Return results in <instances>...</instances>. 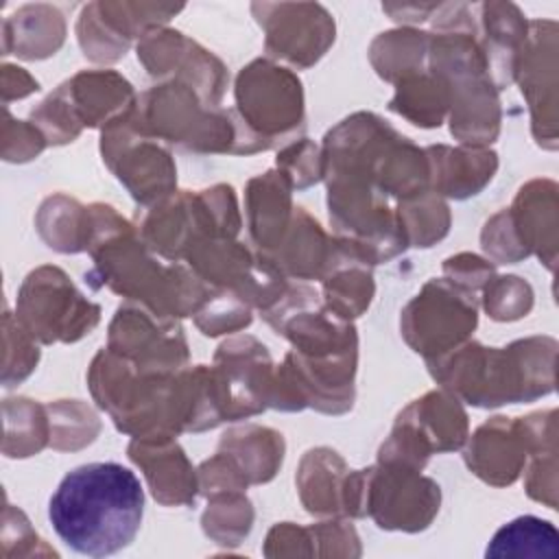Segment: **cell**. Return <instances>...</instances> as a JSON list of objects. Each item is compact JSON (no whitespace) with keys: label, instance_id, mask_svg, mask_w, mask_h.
Listing matches in <instances>:
<instances>
[{"label":"cell","instance_id":"6da1fadb","mask_svg":"<svg viewBox=\"0 0 559 559\" xmlns=\"http://www.w3.org/2000/svg\"><path fill=\"white\" fill-rule=\"evenodd\" d=\"M140 478L120 463H85L68 472L48 502L59 539L87 557L127 548L142 524Z\"/></svg>","mask_w":559,"mask_h":559},{"label":"cell","instance_id":"7a4b0ae2","mask_svg":"<svg viewBox=\"0 0 559 559\" xmlns=\"http://www.w3.org/2000/svg\"><path fill=\"white\" fill-rule=\"evenodd\" d=\"M428 362L439 382L474 406L515 404L552 389L555 341L526 338L504 349L467 343Z\"/></svg>","mask_w":559,"mask_h":559},{"label":"cell","instance_id":"3957f363","mask_svg":"<svg viewBox=\"0 0 559 559\" xmlns=\"http://www.w3.org/2000/svg\"><path fill=\"white\" fill-rule=\"evenodd\" d=\"M236 100L240 109L238 153L264 151L275 144L277 135L290 133L304 120L299 79L269 61L242 68Z\"/></svg>","mask_w":559,"mask_h":559},{"label":"cell","instance_id":"277c9868","mask_svg":"<svg viewBox=\"0 0 559 559\" xmlns=\"http://www.w3.org/2000/svg\"><path fill=\"white\" fill-rule=\"evenodd\" d=\"M140 118L131 122L146 135L177 142L192 151L236 153L238 124L229 122V111H203L188 85H162L144 94Z\"/></svg>","mask_w":559,"mask_h":559},{"label":"cell","instance_id":"5b68a950","mask_svg":"<svg viewBox=\"0 0 559 559\" xmlns=\"http://www.w3.org/2000/svg\"><path fill=\"white\" fill-rule=\"evenodd\" d=\"M15 319L41 343L76 341L98 323V306L83 299L57 266H39L24 280Z\"/></svg>","mask_w":559,"mask_h":559},{"label":"cell","instance_id":"8992f818","mask_svg":"<svg viewBox=\"0 0 559 559\" xmlns=\"http://www.w3.org/2000/svg\"><path fill=\"white\" fill-rule=\"evenodd\" d=\"M465 435L467 415L456 397L430 391L400 413L391 437L380 448V461L421 469L432 452L461 448Z\"/></svg>","mask_w":559,"mask_h":559},{"label":"cell","instance_id":"52a82bcc","mask_svg":"<svg viewBox=\"0 0 559 559\" xmlns=\"http://www.w3.org/2000/svg\"><path fill=\"white\" fill-rule=\"evenodd\" d=\"M474 328V295L445 280H430L402 312L406 343L428 360L456 349Z\"/></svg>","mask_w":559,"mask_h":559},{"label":"cell","instance_id":"ba28073f","mask_svg":"<svg viewBox=\"0 0 559 559\" xmlns=\"http://www.w3.org/2000/svg\"><path fill=\"white\" fill-rule=\"evenodd\" d=\"M439 502V485L415 467L380 461L378 467L365 469V515L380 528L424 531L435 520Z\"/></svg>","mask_w":559,"mask_h":559},{"label":"cell","instance_id":"9c48e42d","mask_svg":"<svg viewBox=\"0 0 559 559\" xmlns=\"http://www.w3.org/2000/svg\"><path fill=\"white\" fill-rule=\"evenodd\" d=\"M109 352L148 376H168L188 358L186 341L175 323H155L148 312L133 306L118 308L109 328Z\"/></svg>","mask_w":559,"mask_h":559},{"label":"cell","instance_id":"30bf717a","mask_svg":"<svg viewBox=\"0 0 559 559\" xmlns=\"http://www.w3.org/2000/svg\"><path fill=\"white\" fill-rule=\"evenodd\" d=\"M129 116L131 114L124 116L122 127L118 118L109 124L107 133H103V157L131 194L138 201L148 203L173 190L175 166L164 148L138 135Z\"/></svg>","mask_w":559,"mask_h":559},{"label":"cell","instance_id":"8fae6325","mask_svg":"<svg viewBox=\"0 0 559 559\" xmlns=\"http://www.w3.org/2000/svg\"><path fill=\"white\" fill-rule=\"evenodd\" d=\"M297 485L306 511L314 515H365V469L347 474L343 459L328 448L306 452Z\"/></svg>","mask_w":559,"mask_h":559},{"label":"cell","instance_id":"7c38bea8","mask_svg":"<svg viewBox=\"0 0 559 559\" xmlns=\"http://www.w3.org/2000/svg\"><path fill=\"white\" fill-rule=\"evenodd\" d=\"M535 428L528 417L507 421V417H493L483 424L465 450V463L469 469L491 485H511L524 465L526 452L539 448Z\"/></svg>","mask_w":559,"mask_h":559},{"label":"cell","instance_id":"4fadbf2b","mask_svg":"<svg viewBox=\"0 0 559 559\" xmlns=\"http://www.w3.org/2000/svg\"><path fill=\"white\" fill-rule=\"evenodd\" d=\"M129 456L144 469L148 487L157 502L166 507L190 504L197 493L194 469L183 450L170 435L135 437L129 445Z\"/></svg>","mask_w":559,"mask_h":559},{"label":"cell","instance_id":"5bb4252c","mask_svg":"<svg viewBox=\"0 0 559 559\" xmlns=\"http://www.w3.org/2000/svg\"><path fill=\"white\" fill-rule=\"evenodd\" d=\"M432 186L454 199L478 194V190L491 181L498 159L491 151H465L448 146H430L426 151Z\"/></svg>","mask_w":559,"mask_h":559},{"label":"cell","instance_id":"9a60e30c","mask_svg":"<svg viewBox=\"0 0 559 559\" xmlns=\"http://www.w3.org/2000/svg\"><path fill=\"white\" fill-rule=\"evenodd\" d=\"M290 179L286 173L269 170L249 181L247 214L249 231L262 249H275L284 240L290 216Z\"/></svg>","mask_w":559,"mask_h":559},{"label":"cell","instance_id":"2e32d148","mask_svg":"<svg viewBox=\"0 0 559 559\" xmlns=\"http://www.w3.org/2000/svg\"><path fill=\"white\" fill-rule=\"evenodd\" d=\"M221 450H227L249 483H266L282 465L284 439L271 428L247 426L225 432L221 439Z\"/></svg>","mask_w":559,"mask_h":559},{"label":"cell","instance_id":"e0dca14e","mask_svg":"<svg viewBox=\"0 0 559 559\" xmlns=\"http://www.w3.org/2000/svg\"><path fill=\"white\" fill-rule=\"evenodd\" d=\"M37 229L48 247L57 251H83L92 236V212L81 207L74 199L61 194L50 197L39 207Z\"/></svg>","mask_w":559,"mask_h":559},{"label":"cell","instance_id":"ac0fdd59","mask_svg":"<svg viewBox=\"0 0 559 559\" xmlns=\"http://www.w3.org/2000/svg\"><path fill=\"white\" fill-rule=\"evenodd\" d=\"M557 528L535 515H522L498 528L487 557H557Z\"/></svg>","mask_w":559,"mask_h":559},{"label":"cell","instance_id":"d6986e66","mask_svg":"<svg viewBox=\"0 0 559 559\" xmlns=\"http://www.w3.org/2000/svg\"><path fill=\"white\" fill-rule=\"evenodd\" d=\"M450 105V87L441 76H406L400 83L391 109L421 127H439Z\"/></svg>","mask_w":559,"mask_h":559},{"label":"cell","instance_id":"ffe728a7","mask_svg":"<svg viewBox=\"0 0 559 559\" xmlns=\"http://www.w3.org/2000/svg\"><path fill=\"white\" fill-rule=\"evenodd\" d=\"M323 293L328 310L341 319L358 317L371 301L373 295V282L371 273L367 271V264L349 258L341 262L325 280H323Z\"/></svg>","mask_w":559,"mask_h":559},{"label":"cell","instance_id":"44dd1931","mask_svg":"<svg viewBox=\"0 0 559 559\" xmlns=\"http://www.w3.org/2000/svg\"><path fill=\"white\" fill-rule=\"evenodd\" d=\"M48 421L44 408L26 397L4 400V454L31 456L48 441Z\"/></svg>","mask_w":559,"mask_h":559},{"label":"cell","instance_id":"7402d4cb","mask_svg":"<svg viewBox=\"0 0 559 559\" xmlns=\"http://www.w3.org/2000/svg\"><path fill=\"white\" fill-rule=\"evenodd\" d=\"M203 533L221 546H238L251 531L253 509L242 491L218 493L210 498L207 509L201 515Z\"/></svg>","mask_w":559,"mask_h":559},{"label":"cell","instance_id":"603a6c76","mask_svg":"<svg viewBox=\"0 0 559 559\" xmlns=\"http://www.w3.org/2000/svg\"><path fill=\"white\" fill-rule=\"evenodd\" d=\"M402 234L406 245L415 247H430L435 240L443 238L450 225L448 205L428 192H421L419 199L413 201L406 199L404 205H400L397 214Z\"/></svg>","mask_w":559,"mask_h":559},{"label":"cell","instance_id":"cb8c5ba5","mask_svg":"<svg viewBox=\"0 0 559 559\" xmlns=\"http://www.w3.org/2000/svg\"><path fill=\"white\" fill-rule=\"evenodd\" d=\"M533 301L531 286L520 277H498L485 288V310L498 321L518 319L528 312Z\"/></svg>","mask_w":559,"mask_h":559},{"label":"cell","instance_id":"d4e9b609","mask_svg":"<svg viewBox=\"0 0 559 559\" xmlns=\"http://www.w3.org/2000/svg\"><path fill=\"white\" fill-rule=\"evenodd\" d=\"M249 323V304H245L236 295H216L214 299L210 297L207 304L197 312V325L207 336L236 332Z\"/></svg>","mask_w":559,"mask_h":559},{"label":"cell","instance_id":"484cf974","mask_svg":"<svg viewBox=\"0 0 559 559\" xmlns=\"http://www.w3.org/2000/svg\"><path fill=\"white\" fill-rule=\"evenodd\" d=\"M4 328L13 334L15 338V347L11 341L4 338V369H2V384L4 386H13L15 382L24 380L37 365V358H39V352L37 347L33 345V336L20 325V321H15V328H13V317L11 312L7 310L4 312Z\"/></svg>","mask_w":559,"mask_h":559},{"label":"cell","instance_id":"4316f807","mask_svg":"<svg viewBox=\"0 0 559 559\" xmlns=\"http://www.w3.org/2000/svg\"><path fill=\"white\" fill-rule=\"evenodd\" d=\"M2 555L4 557H37L57 552L44 544V539L33 531L31 522L20 509L7 504L4 509V526H2Z\"/></svg>","mask_w":559,"mask_h":559},{"label":"cell","instance_id":"83f0119b","mask_svg":"<svg viewBox=\"0 0 559 559\" xmlns=\"http://www.w3.org/2000/svg\"><path fill=\"white\" fill-rule=\"evenodd\" d=\"M314 557H360V539L352 524L343 520L319 522L310 526Z\"/></svg>","mask_w":559,"mask_h":559},{"label":"cell","instance_id":"f1b7e54d","mask_svg":"<svg viewBox=\"0 0 559 559\" xmlns=\"http://www.w3.org/2000/svg\"><path fill=\"white\" fill-rule=\"evenodd\" d=\"M266 557H314L312 531L293 522L275 524L264 542Z\"/></svg>","mask_w":559,"mask_h":559},{"label":"cell","instance_id":"f546056e","mask_svg":"<svg viewBox=\"0 0 559 559\" xmlns=\"http://www.w3.org/2000/svg\"><path fill=\"white\" fill-rule=\"evenodd\" d=\"M277 164H282V168H284L282 173H286V177L293 179V183L297 188H306V186L314 183L323 175V157L306 140H301L299 144H293L290 148H286L277 157Z\"/></svg>","mask_w":559,"mask_h":559},{"label":"cell","instance_id":"4dcf8cb0","mask_svg":"<svg viewBox=\"0 0 559 559\" xmlns=\"http://www.w3.org/2000/svg\"><path fill=\"white\" fill-rule=\"evenodd\" d=\"M443 271L452 277V282H456L459 286L463 288H478L483 286L491 273H493V266L485 260H480L478 255H469V253H461L456 258H448L445 264H443Z\"/></svg>","mask_w":559,"mask_h":559}]
</instances>
